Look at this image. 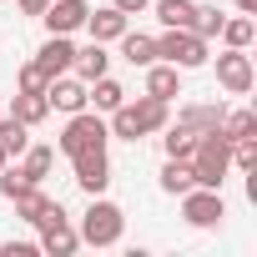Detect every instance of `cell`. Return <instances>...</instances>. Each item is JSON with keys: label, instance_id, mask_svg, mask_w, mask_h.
<instances>
[{"label": "cell", "instance_id": "1f68e13d", "mask_svg": "<svg viewBox=\"0 0 257 257\" xmlns=\"http://www.w3.org/2000/svg\"><path fill=\"white\" fill-rule=\"evenodd\" d=\"M31 252H41L36 242H6L0 247V257H31Z\"/></svg>", "mask_w": 257, "mask_h": 257}, {"label": "cell", "instance_id": "ac0fdd59", "mask_svg": "<svg viewBox=\"0 0 257 257\" xmlns=\"http://www.w3.org/2000/svg\"><path fill=\"white\" fill-rule=\"evenodd\" d=\"M71 71H76L86 86H91L96 76H106V71H111V56H106V46H101V41H91L86 51H76V66H71Z\"/></svg>", "mask_w": 257, "mask_h": 257}, {"label": "cell", "instance_id": "6da1fadb", "mask_svg": "<svg viewBox=\"0 0 257 257\" xmlns=\"http://www.w3.org/2000/svg\"><path fill=\"white\" fill-rule=\"evenodd\" d=\"M167 121H172V101L137 96V101H121L106 126H111V137H121V142H142V137H157Z\"/></svg>", "mask_w": 257, "mask_h": 257}, {"label": "cell", "instance_id": "5bb4252c", "mask_svg": "<svg viewBox=\"0 0 257 257\" xmlns=\"http://www.w3.org/2000/svg\"><path fill=\"white\" fill-rule=\"evenodd\" d=\"M147 96L177 101V96H182V71H177L172 61H152V66H147Z\"/></svg>", "mask_w": 257, "mask_h": 257}, {"label": "cell", "instance_id": "4fadbf2b", "mask_svg": "<svg viewBox=\"0 0 257 257\" xmlns=\"http://www.w3.org/2000/svg\"><path fill=\"white\" fill-rule=\"evenodd\" d=\"M126 26H132V16H126V11H116V6H96V11L86 16V26H81V31H91V41H101V46H106V41H116Z\"/></svg>", "mask_w": 257, "mask_h": 257}, {"label": "cell", "instance_id": "83f0119b", "mask_svg": "<svg viewBox=\"0 0 257 257\" xmlns=\"http://www.w3.org/2000/svg\"><path fill=\"white\" fill-rule=\"evenodd\" d=\"M222 21H227V16H222L217 6H192V26H187V31H197L202 41H217V31H222Z\"/></svg>", "mask_w": 257, "mask_h": 257}, {"label": "cell", "instance_id": "603a6c76", "mask_svg": "<svg viewBox=\"0 0 257 257\" xmlns=\"http://www.w3.org/2000/svg\"><path fill=\"white\" fill-rule=\"evenodd\" d=\"M222 46H232V51H247L252 46V36H257V21L252 16H232V21H222Z\"/></svg>", "mask_w": 257, "mask_h": 257}, {"label": "cell", "instance_id": "484cf974", "mask_svg": "<svg viewBox=\"0 0 257 257\" xmlns=\"http://www.w3.org/2000/svg\"><path fill=\"white\" fill-rule=\"evenodd\" d=\"M192 6L197 0H152V16L172 31V26H192Z\"/></svg>", "mask_w": 257, "mask_h": 257}, {"label": "cell", "instance_id": "e575fe53", "mask_svg": "<svg viewBox=\"0 0 257 257\" xmlns=\"http://www.w3.org/2000/svg\"><path fill=\"white\" fill-rule=\"evenodd\" d=\"M232 6H237L242 16H257V0H232Z\"/></svg>", "mask_w": 257, "mask_h": 257}, {"label": "cell", "instance_id": "ba28073f", "mask_svg": "<svg viewBox=\"0 0 257 257\" xmlns=\"http://www.w3.org/2000/svg\"><path fill=\"white\" fill-rule=\"evenodd\" d=\"M71 172H76V187H81L86 197H101V192L111 187V157H106V147L76 152V157H71Z\"/></svg>", "mask_w": 257, "mask_h": 257}, {"label": "cell", "instance_id": "2e32d148", "mask_svg": "<svg viewBox=\"0 0 257 257\" xmlns=\"http://www.w3.org/2000/svg\"><path fill=\"white\" fill-rule=\"evenodd\" d=\"M157 182H162V192H167V197H182L187 187H197V177H192V157H167Z\"/></svg>", "mask_w": 257, "mask_h": 257}, {"label": "cell", "instance_id": "ffe728a7", "mask_svg": "<svg viewBox=\"0 0 257 257\" xmlns=\"http://www.w3.org/2000/svg\"><path fill=\"white\" fill-rule=\"evenodd\" d=\"M86 96L96 101V111H106V116H111V111L126 101V86H121V81H111V71H106V76H96V81L86 86Z\"/></svg>", "mask_w": 257, "mask_h": 257}, {"label": "cell", "instance_id": "4316f807", "mask_svg": "<svg viewBox=\"0 0 257 257\" xmlns=\"http://www.w3.org/2000/svg\"><path fill=\"white\" fill-rule=\"evenodd\" d=\"M46 202H51V197H46L41 187H26L21 197H11V207H16V217H21V222H31V227L41 222V212H46Z\"/></svg>", "mask_w": 257, "mask_h": 257}, {"label": "cell", "instance_id": "3957f363", "mask_svg": "<svg viewBox=\"0 0 257 257\" xmlns=\"http://www.w3.org/2000/svg\"><path fill=\"white\" fill-rule=\"evenodd\" d=\"M157 61H172L177 71H197V66H207L212 61V41H202L197 31H187V26H162V36H157Z\"/></svg>", "mask_w": 257, "mask_h": 257}, {"label": "cell", "instance_id": "52a82bcc", "mask_svg": "<svg viewBox=\"0 0 257 257\" xmlns=\"http://www.w3.org/2000/svg\"><path fill=\"white\" fill-rule=\"evenodd\" d=\"M222 217H227V202H222L217 187H187L182 192V222L187 227L212 232V227H222Z\"/></svg>", "mask_w": 257, "mask_h": 257}, {"label": "cell", "instance_id": "5b68a950", "mask_svg": "<svg viewBox=\"0 0 257 257\" xmlns=\"http://www.w3.org/2000/svg\"><path fill=\"white\" fill-rule=\"evenodd\" d=\"M36 227H41V242H36V247H41L46 257H71V252L81 247V232L71 227V217H66L61 202H46V212H41Z\"/></svg>", "mask_w": 257, "mask_h": 257}, {"label": "cell", "instance_id": "e0dca14e", "mask_svg": "<svg viewBox=\"0 0 257 257\" xmlns=\"http://www.w3.org/2000/svg\"><path fill=\"white\" fill-rule=\"evenodd\" d=\"M11 116H16V121H26V126H41V121L51 116V101H46V91H16V101H11Z\"/></svg>", "mask_w": 257, "mask_h": 257}, {"label": "cell", "instance_id": "f1b7e54d", "mask_svg": "<svg viewBox=\"0 0 257 257\" xmlns=\"http://www.w3.org/2000/svg\"><path fill=\"white\" fill-rule=\"evenodd\" d=\"M26 187H36V182H31V177H26L21 167H11V162L0 167V197H6V202H11V197H21Z\"/></svg>", "mask_w": 257, "mask_h": 257}, {"label": "cell", "instance_id": "277c9868", "mask_svg": "<svg viewBox=\"0 0 257 257\" xmlns=\"http://www.w3.org/2000/svg\"><path fill=\"white\" fill-rule=\"evenodd\" d=\"M76 232H81V247H116L121 232H126V212L116 202H106V197H91V207H86Z\"/></svg>", "mask_w": 257, "mask_h": 257}, {"label": "cell", "instance_id": "d6986e66", "mask_svg": "<svg viewBox=\"0 0 257 257\" xmlns=\"http://www.w3.org/2000/svg\"><path fill=\"white\" fill-rule=\"evenodd\" d=\"M177 121L187 126V132H217V121H222V106H212V101H197V106H182L177 111Z\"/></svg>", "mask_w": 257, "mask_h": 257}, {"label": "cell", "instance_id": "d4e9b609", "mask_svg": "<svg viewBox=\"0 0 257 257\" xmlns=\"http://www.w3.org/2000/svg\"><path fill=\"white\" fill-rule=\"evenodd\" d=\"M192 147H197V132H187L182 121H167L162 126V152L167 157H192Z\"/></svg>", "mask_w": 257, "mask_h": 257}, {"label": "cell", "instance_id": "d6a6232c", "mask_svg": "<svg viewBox=\"0 0 257 257\" xmlns=\"http://www.w3.org/2000/svg\"><path fill=\"white\" fill-rule=\"evenodd\" d=\"M116 11H126V16H142V11H152V0H111Z\"/></svg>", "mask_w": 257, "mask_h": 257}, {"label": "cell", "instance_id": "7402d4cb", "mask_svg": "<svg viewBox=\"0 0 257 257\" xmlns=\"http://www.w3.org/2000/svg\"><path fill=\"white\" fill-rule=\"evenodd\" d=\"M26 147H31V126L16 121V116H0V152H6V157H21Z\"/></svg>", "mask_w": 257, "mask_h": 257}, {"label": "cell", "instance_id": "4dcf8cb0", "mask_svg": "<svg viewBox=\"0 0 257 257\" xmlns=\"http://www.w3.org/2000/svg\"><path fill=\"white\" fill-rule=\"evenodd\" d=\"M46 81H51V76H46L36 61H26V66H21V76H16V91H46Z\"/></svg>", "mask_w": 257, "mask_h": 257}, {"label": "cell", "instance_id": "f546056e", "mask_svg": "<svg viewBox=\"0 0 257 257\" xmlns=\"http://www.w3.org/2000/svg\"><path fill=\"white\" fill-rule=\"evenodd\" d=\"M232 167H237V172H257V137L232 142Z\"/></svg>", "mask_w": 257, "mask_h": 257}, {"label": "cell", "instance_id": "8fae6325", "mask_svg": "<svg viewBox=\"0 0 257 257\" xmlns=\"http://www.w3.org/2000/svg\"><path fill=\"white\" fill-rule=\"evenodd\" d=\"M86 16H91L86 0H51L41 21H46V31H51V36H76V31L86 26Z\"/></svg>", "mask_w": 257, "mask_h": 257}, {"label": "cell", "instance_id": "9a60e30c", "mask_svg": "<svg viewBox=\"0 0 257 257\" xmlns=\"http://www.w3.org/2000/svg\"><path fill=\"white\" fill-rule=\"evenodd\" d=\"M116 41H121V61H132V66H142V71L157 61V36H142V31H132V26H126Z\"/></svg>", "mask_w": 257, "mask_h": 257}, {"label": "cell", "instance_id": "7a4b0ae2", "mask_svg": "<svg viewBox=\"0 0 257 257\" xmlns=\"http://www.w3.org/2000/svg\"><path fill=\"white\" fill-rule=\"evenodd\" d=\"M227 172H232V142L222 132H202L197 147H192V177H197V187H217L222 192Z\"/></svg>", "mask_w": 257, "mask_h": 257}, {"label": "cell", "instance_id": "836d02e7", "mask_svg": "<svg viewBox=\"0 0 257 257\" xmlns=\"http://www.w3.org/2000/svg\"><path fill=\"white\" fill-rule=\"evenodd\" d=\"M16 6H21V16H36V21H41V16H46V6H51V0H16Z\"/></svg>", "mask_w": 257, "mask_h": 257}, {"label": "cell", "instance_id": "44dd1931", "mask_svg": "<svg viewBox=\"0 0 257 257\" xmlns=\"http://www.w3.org/2000/svg\"><path fill=\"white\" fill-rule=\"evenodd\" d=\"M217 132H222L227 142H242V137H257V116H252L247 106H237V111H222V121H217Z\"/></svg>", "mask_w": 257, "mask_h": 257}, {"label": "cell", "instance_id": "9c48e42d", "mask_svg": "<svg viewBox=\"0 0 257 257\" xmlns=\"http://www.w3.org/2000/svg\"><path fill=\"white\" fill-rule=\"evenodd\" d=\"M217 86L227 91V96H247L252 86H257V71H252V56L247 51H222L217 56Z\"/></svg>", "mask_w": 257, "mask_h": 257}, {"label": "cell", "instance_id": "d590c367", "mask_svg": "<svg viewBox=\"0 0 257 257\" xmlns=\"http://www.w3.org/2000/svg\"><path fill=\"white\" fill-rule=\"evenodd\" d=\"M6 162H11V157H6V152H0V167H6Z\"/></svg>", "mask_w": 257, "mask_h": 257}, {"label": "cell", "instance_id": "8992f818", "mask_svg": "<svg viewBox=\"0 0 257 257\" xmlns=\"http://www.w3.org/2000/svg\"><path fill=\"white\" fill-rule=\"evenodd\" d=\"M106 142H111V126H106L96 111H76V116L66 121L56 152H61V157H76V152H91V147H106Z\"/></svg>", "mask_w": 257, "mask_h": 257}, {"label": "cell", "instance_id": "30bf717a", "mask_svg": "<svg viewBox=\"0 0 257 257\" xmlns=\"http://www.w3.org/2000/svg\"><path fill=\"white\" fill-rule=\"evenodd\" d=\"M46 101H51V111H66V116H76V111H86V106H91L86 81H81V76H71V71L46 81Z\"/></svg>", "mask_w": 257, "mask_h": 257}, {"label": "cell", "instance_id": "7c38bea8", "mask_svg": "<svg viewBox=\"0 0 257 257\" xmlns=\"http://www.w3.org/2000/svg\"><path fill=\"white\" fill-rule=\"evenodd\" d=\"M36 66H41L46 76H66V71L76 66V46H71V36H46V46L36 51Z\"/></svg>", "mask_w": 257, "mask_h": 257}, {"label": "cell", "instance_id": "cb8c5ba5", "mask_svg": "<svg viewBox=\"0 0 257 257\" xmlns=\"http://www.w3.org/2000/svg\"><path fill=\"white\" fill-rule=\"evenodd\" d=\"M51 167H56V152H51V147H26V152H21V172H26L36 187L51 177Z\"/></svg>", "mask_w": 257, "mask_h": 257}]
</instances>
